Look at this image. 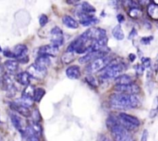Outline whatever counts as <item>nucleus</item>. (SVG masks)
I'll use <instances>...</instances> for the list:
<instances>
[{
	"label": "nucleus",
	"mask_w": 158,
	"mask_h": 141,
	"mask_svg": "<svg viewBox=\"0 0 158 141\" xmlns=\"http://www.w3.org/2000/svg\"><path fill=\"white\" fill-rule=\"evenodd\" d=\"M110 104L116 109H131L140 106V102L136 95L114 93L110 96Z\"/></svg>",
	"instance_id": "1"
},
{
	"label": "nucleus",
	"mask_w": 158,
	"mask_h": 141,
	"mask_svg": "<svg viewBox=\"0 0 158 141\" xmlns=\"http://www.w3.org/2000/svg\"><path fill=\"white\" fill-rule=\"evenodd\" d=\"M124 65L120 62H117L116 60H113L110 62L109 65L106 67L105 69H103L100 77L103 79H111V78H117L120 74L124 70L123 68Z\"/></svg>",
	"instance_id": "2"
},
{
	"label": "nucleus",
	"mask_w": 158,
	"mask_h": 141,
	"mask_svg": "<svg viewBox=\"0 0 158 141\" xmlns=\"http://www.w3.org/2000/svg\"><path fill=\"white\" fill-rule=\"evenodd\" d=\"M111 58L108 56L106 57H100V58L97 59L95 60H93L92 62L89 64L85 68V71L86 72H87L88 74H94V73H97L98 71H102V70L105 69L108 65L110 64Z\"/></svg>",
	"instance_id": "3"
},
{
	"label": "nucleus",
	"mask_w": 158,
	"mask_h": 141,
	"mask_svg": "<svg viewBox=\"0 0 158 141\" xmlns=\"http://www.w3.org/2000/svg\"><path fill=\"white\" fill-rule=\"evenodd\" d=\"M118 119L120 124L127 131L134 130L137 126H139L140 124V120L137 117L125 112H120L118 116Z\"/></svg>",
	"instance_id": "4"
},
{
	"label": "nucleus",
	"mask_w": 158,
	"mask_h": 141,
	"mask_svg": "<svg viewBox=\"0 0 158 141\" xmlns=\"http://www.w3.org/2000/svg\"><path fill=\"white\" fill-rule=\"evenodd\" d=\"M110 50L109 48L105 47L104 49L101 50V51H90V52L87 53L86 54H85L84 56H83L82 57H80L79 59V62L82 64H86L89 63V62H92L93 60H95L97 59L100 58V57H106V54L109 53Z\"/></svg>",
	"instance_id": "5"
},
{
	"label": "nucleus",
	"mask_w": 158,
	"mask_h": 141,
	"mask_svg": "<svg viewBox=\"0 0 158 141\" xmlns=\"http://www.w3.org/2000/svg\"><path fill=\"white\" fill-rule=\"evenodd\" d=\"M114 89L117 93L128 95H137L140 92V88L134 83L129 85H115Z\"/></svg>",
	"instance_id": "6"
},
{
	"label": "nucleus",
	"mask_w": 158,
	"mask_h": 141,
	"mask_svg": "<svg viewBox=\"0 0 158 141\" xmlns=\"http://www.w3.org/2000/svg\"><path fill=\"white\" fill-rule=\"evenodd\" d=\"M26 71L30 75L31 77H32L34 79H37V80L43 79L46 77V74H47V69L41 68V67L38 66L35 64H31L27 68V71Z\"/></svg>",
	"instance_id": "7"
},
{
	"label": "nucleus",
	"mask_w": 158,
	"mask_h": 141,
	"mask_svg": "<svg viewBox=\"0 0 158 141\" xmlns=\"http://www.w3.org/2000/svg\"><path fill=\"white\" fill-rule=\"evenodd\" d=\"M51 34V43L52 45L60 47L64 43V37H63V30L58 26L52 28L50 32Z\"/></svg>",
	"instance_id": "8"
},
{
	"label": "nucleus",
	"mask_w": 158,
	"mask_h": 141,
	"mask_svg": "<svg viewBox=\"0 0 158 141\" xmlns=\"http://www.w3.org/2000/svg\"><path fill=\"white\" fill-rule=\"evenodd\" d=\"M0 86L2 90L8 91V92H12L14 89H15V85H14V80L12 77L11 74L8 73H5L0 80ZM15 92V91H14Z\"/></svg>",
	"instance_id": "9"
},
{
	"label": "nucleus",
	"mask_w": 158,
	"mask_h": 141,
	"mask_svg": "<svg viewBox=\"0 0 158 141\" xmlns=\"http://www.w3.org/2000/svg\"><path fill=\"white\" fill-rule=\"evenodd\" d=\"M77 16L80 19V23L83 26H93V25H95L97 23H99L98 19L96 18L94 15H90V14L85 13V12H82L81 10L77 13Z\"/></svg>",
	"instance_id": "10"
},
{
	"label": "nucleus",
	"mask_w": 158,
	"mask_h": 141,
	"mask_svg": "<svg viewBox=\"0 0 158 141\" xmlns=\"http://www.w3.org/2000/svg\"><path fill=\"white\" fill-rule=\"evenodd\" d=\"M10 119L13 126L15 127L17 130H19L20 133L24 134L25 132H26V127H25L23 119H22L19 116H17V115L15 114H11Z\"/></svg>",
	"instance_id": "11"
},
{
	"label": "nucleus",
	"mask_w": 158,
	"mask_h": 141,
	"mask_svg": "<svg viewBox=\"0 0 158 141\" xmlns=\"http://www.w3.org/2000/svg\"><path fill=\"white\" fill-rule=\"evenodd\" d=\"M59 52V47L54 45H45L41 46L39 49V55H46V56H56Z\"/></svg>",
	"instance_id": "12"
},
{
	"label": "nucleus",
	"mask_w": 158,
	"mask_h": 141,
	"mask_svg": "<svg viewBox=\"0 0 158 141\" xmlns=\"http://www.w3.org/2000/svg\"><path fill=\"white\" fill-rule=\"evenodd\" d=\"M10 107L12 109L15 110V112L19 113V114L22 115L24 117H29V116L32 115L31 113L30 109L28 107L24 106L23 105H20V104L16 103V102H13L10 104Z\"/></svg>",
	"instance_id": "13"
},
{
	"label": "nucleus",
	"mask_w": 158,
	"mask_h": 141,
	"mask_svg": "<svg viewBox=\"0 0 158 141\" xmlns=\"http://www.w3.org/2000/svg\"><path fill=\"white\" fill-rule=\"evenodd\" d=\"M12 52L13 54L14 58H16L19 60V59L22 58V57H24L26 56H27L26 54L28 52V48L24 44H18L14 46Z\"/></svg>",
	"instance_id": "14"
},
{
	"label": "nucleus",
	"mask_w": 158,
	"mask_h": 141,
	"mask_svg": "<svg viewBox=\"0 0 158 141\" xmlns=\"http://www.w3.org/2000/svg\"><path fill=\"white\" fill-rule=\"evenodd\" d=\"M66 74L69 79H78L81 75V72H80V68L78 65H72L67 68L66 70Z\"/></svg>",
	"instance_id": "15"
},
{
	"label": "nucleus",
	"mask_w": 158,
	"mask_h": 141,
	"mask_svg": "<svg viewBox=\"0 0 158 141\" xmlns=\"http://www.w3.org/2000/svg\"><path fill=\"white\" fill-rule=\"evenodd\" d=\"M5 69L6 70L8 74H12L17 71L19 68V63L15 60H7L4 62L3 64Z\"/></svg>",
	"instance_id": "16"
},
{
	"label": "nucleus",
	"mask_w": 158,
	"mask_h": 141,
	"mask_svg": "<svg viewBox=\"0 0 158 141\" xmlns=\"http://www.w3.org/2000/svg\"><path fill=\"white\" fill-rule=\"evenodd\" d=\"M30 75L28 74L27 71H23V72L18 73V74L15 75V81H16L18 83H19L20 85H25V86H28L29 85L30 83Z\"/></svg>",
	"instance_id": "17"
},
{
	"label": "nucleus",
	"mask_w": 158,
	"mask_h": 141,
	"mask_svg": "<svg viewBox=\"0 0 158 141\" xmlns=\"http://www.w3.org/2000/svg\"><path fill=\"white\" fill-rule=\"evenodd\" d=\"M35 64L41 68L47 69L48 67L51 64V60L49 58V56L39 55V57L35 59Z\"/></svg>",
	"instance_id": "18"
},
{
	"label": "nucleus",
	"mask_w": 158,
	"mask_h": 141,
	"mask_svg": "<svg viewBox=\"0 0 158 141\" xmlns=\"http://www.w3.org/2000/svg\"><path fill=\"white\" fill-rule=\"evenodd\" d=\"M63 23L69 29H77L79 27V23L69 15H65L63 17Z\"/></svg>",
	"instance_id": "19"
},
{
	"label": "nucleus",
	"mask_w": 158,
	"mask_h": 141,
	"mask_svg": "<svg viewBox=\"0 0 158 141\" xmlns=\"http://www.w3.org/2000/svg\"><path fill=\"white\" fill-rule=\"evenodd\" d=\"M148 15L154 20H158V5L150 3L148 7Z\"/></svg>",
	"instance_id": "20"
},
{
	"label": "nucleus",
	"mask_w": 158,
	"mask_h": 141,
	"mask_svg": "<svg viewBox=\"0 0 158 141\" xmlns=\"http://www.w3.org/2000/svg\"><path fill=\"white\" fill-rule=\"evenodd\" d=\"M115 83L116 85H129L134 83V82L131 76L127 74H122L115 78Z\"/></svg>",
	"instance_id": "21"
},
{
	"label": "nucleus",
	"mask_w": 158,
	"mask_h": 141,
	"mask_svg": "<svg viewBox=\"0 0 158 141\" xmlns=\"http://www.w3.org/2000/svg\"><path fill=\"white\" fill-rule=\"evenodd\" d=\"M112 33L114 38L117 39V40H123V39H124V33H123L120 25H117V26L113 29Z\"/></svg>",
	"instance_id": "22"
},
{
	"label": "nucleus",
	"mask_w": 158,
	"mask_h": 141,
	"mask_svg": "<svg viewBox=\"0 0 158 141\" xmlns=\"http://www.w3.org/2000/svg\"><path fill=\"white\" fill-rule=\"evenodd\" d=\"M24 135L26 136V141H40V137L37 136L36 135L34 134L33 131H32V129H31V127L29 126L26 127V130Z\"/></svg>",
	"instance_id": "23"
},
{
	"label": "nucleus",
	"mask_w": 158,
	"mask_h": 141,
	"mask_svg": "<svg viewBox=\"0 0 158 141\" xmlns=\"http://www.w3.org/2000/svg\"><path fill=\"white\" fill-rule=\"evenodd\" d=\"M46 94V91H45L44 88H35V91H34V95H33V99L34 102H40L42 100V99L43 98V96Z\"/></svg>",
	"instance_id": "24"
},
{
	"label": "nucleus",
	"mask_w": 158,
	"mask_h": 141,
	"mask_svg": "<svg viewBox=\"0 0 158 141\" xmlns=\"http://www.w3.org/2000/svg\"><path fill=\"white\" fill-rule=\"evenodd\" d=\"M81 11L82 12H85V13L90 14L95 12L96 9L94 6H93L91 4H89L88 2H83L81 4Z\"/></svg>",
	"instance_id": "25"
},
{
	"label": "nucleus",
	"mask_w": 158,
	"mask_h": 141,
	"mask_svg": "<svg viewBox=\"0 0 158 141\" xmlns=\"http://www.w3.org/2000/svg\"><path fill=\"white\" fill-rule=\"evenodd\" d=\"M29 126L31 127V129H32V130L33 131L34 134L36 135L37 136H39L40 137V136H41L42 134V126L41 125H40L39 122H32V123L30 124V126Z\"/></svg>",
	"instance_id": "26"
},
{
	"label": "nucleus",
	"mask_w": 158,
	"mask_h": 141,
	"mask_svg": "<svg viewBox=\"0 0 158 141\" xmlns=\"http://www.w3.org/2000/svg\"><path fill=\"white\" fill-rule=\"evenodd\" d=\"M128 14L133 19H137L142 15V11L139 8H133L130 9L128 11Z\"/></svg>",
	"instance_id": "27"
},
{
	"label": "nucleus",
	"mask_w": 158,
	"mask_h": 141,
	"mask_svg": "<svg viewBox=\"0 0 158 141\" xmlns=\"http://www.w3.org/2000/svg\"><path fill=\"white\" fill-rule=\"evenodd\" d=\"M73 60H74L73 53H69L66 51V53L62 56V60L63 61V63L66 64H70Z\"/></svg>",
	"instance_id": "28"
},
{
	"label": "nucleus",
	"mask_w": 158,
	"mask_h": 141,
	"mask_svg": "<svg viewBox=\"0 0 158 141\" xmlns=\"http://www.w3.org/2000/svg\"><path fill=\"white\" fill-rule=\"evenodd\" d=\"M85 81H86L90 86H92L93 88H96V87H97V85H98L97 80H96V78L94 76H92V74H89V75H87L86 77H85Z\"/></svg>",
	"instance_id": "29"
},
{
	"label": "nucleus",
	"mask_w": 158,
	"mask_h": 141,
	"mask_svg": "<svg viewBox=\"0 0 158 141\" xmlns=\"http://www.w3.org/2000/svg\"><path fill=\"white\" fill-rule=\"evenodd\" d=\"M39 22H40V24L41 26H44L47 24L48 23V17L47 15H45V14H43V15H40V20H39Z\"/></svg>",
	"instance_id": "30"
},
{
	"label": "nucleus",
	"mask_w": 158,
	"mask_h": 141,
	"mask_svg": "<svg viewBox=\"0 0 158 141\" xmlns=\"http://www.w3.org/2000/svg\"><path fill=\"white\" fill-rule=\"evenodd\" d=\"M32 117H33L34 122H39L40 120H41V116H40V113L38 109L34 110L33 112H32Z\"/></svg>",
	"instance_id": "31"
},
{
	"label": "nucleus",
	"mask_w": 158,
	"mask_h": 141,
	"mask_svg": "<svg viewBox=\"0 0 158 141\" xmlns=\"http://www.w3.org/2000/svg\"><path fill=\"white\" fill-rule=\"evenodd\" d=\"M153 39H154V37L151 36V37H145L141 38V40H140V43H143V44L148 45L151 43V42L152 41Z\"/></svg>",
	"instance_id": "32"
},
{
	"label": "nucleus",
	"mask_w": 158,
	"mask_h": 141,
	"mask_svg": "<svg viewBox=\"0 0 158 141\" xmlns=\"http://www.w3.org/2000/svg\"><path fill=\"white\" fill-rule=\"evenodd\" d=\"M141 61H142V65L145 68H149L151 66V59L148 58V57H143L141 59Z\"/></svg>",
	"instance_id": "33"
},
{
	"label": "nucleus",
	"mask_w": 158,
	"mask_h": 141,
	"mask_svg": "<svg viewBox=\"0 0 158 141\" xmlns=\"http://www.w3.org/2000/svg\"><path fill=\"white\" fill-rule=\"evenodd\" d=\"M143 71H144V67L142 64H138L136 66V72L137 75H142L143 74Z\"/></svg>",
	"instance_id": "34"
},
{
	"label": "nucleus",
	"mask_w": 158,
	"mask_h": 141,
	"mask_svg": "<svg viewBox=\"0 0 158 141\" xmlns=\"http://www.w3.org/2000/svg\"><path fill=\"white\" fill-rule=\"evenodd\" d=\"M128 6H129L130 9H133V8H139V4L137 3V2H134V1H129L128 2Z\"/></svg>",
	"instance_id": "35"
},
{
	"label": "nucleus",
	"mask_w": 158,
	"mask_h": 141,
	"mask_svg": "<svg viewBox=\"0 0 158 141\" xmlns=\"http://www.w3.org/2000/svg\"><path fill=\"white\" fill-rule=\"evenodd\" d=\"M3 54H4V55L6 56V57H9V58H14V56H13V54H12V51H9V50H5V51H3Z\"/></svg>",
	"instance_id": "36"
},
{
	"label": "nucleus",
	"mask_w": 158,
	"mask_h": 141,
	"mask_svg": "<svg viewBox=\"0 0 158 141\" xmlns=\"http://www.w3.org/2000/svg\"><path fill=\"white\" fill-rule=\"evenodd\" d=\"M148 131L147 130H144L143 132V134H142L140 141H148Z\"/></svg>",
	"instance_id": "37"
},
{
	"label": "nucleus",
	"mask_w": 158,
	"mask_h": 141,
	"mask_svg": "<svg viewBox=\"0 0 158 141\" xmlns=\"http://www.w3.org/2000/svg\"><path fill=\"white\" fill-rule=\"evenodd\" d=\"M137 35V29H134H134H133L132 30H131V33L129 34V36H128V39H130V40H131V39H133V38H134V37H135Z\"/></svg>",
	"instance_id": "38"
},
{
	"label": "nucleus",
	"mask_w": 158,
	"mask_h": 141,
	"mask_svg": "<svg viewBox=\"0 0 158 141\" xmlns=\"http://www.w3.org/2000/svg\"><path fill=\"white\" fill-rule=\"evenodd\" d=\"M117 19L120 23H123V21L125 20L124 16H123V15H122V14H118V15H117Z\"/></svg>",
	"instance_id": "39"
},
{
	"label": "nucleus",
	"mask_w": 158,
	"mask_h": 141,
	"mask_svg": "<svg viewBox=\"0 0 158 141\" xmlns=\"http://www.w3.org/2000/svg\"><path fill=\"white\" fill-rule=\"evenodd\" d=\"M157 108H153V109L151 111V112H150V117L151 118L155 117L156 115H157Z\"/></svg>",
	"instance_id": "40"
},
{
	"label": "nucleus",
	"mask_w": 158,
	"mask_h": 141,
	"mask_svg": "<svg viewBox=\"0 0 158 141\" xmlns=\"http://www.w3.org/2000/svg\"><path fill=\"white\" fill-rule=\"evenodd\" d=\"M18 60H19V62H21V63L26 64V63H27L28 61H29V57H28V56H26V57H22V58L19 59Z\"/></svg>",
	"instance_id": "41"
},
{
	"label": "nucleus",
	"mask_w": 158,
	"mask_h": 141,
	"mask_svg": "<svg viewBox=\"0 0 158 141\" xmlns=\"http://www.w3.org/2000/svg\"><path fill=\"white\" fill-rule=\"evenodd\" d=\"M66 2H67L68 4H76V3L80 2V1H79V0H73H73H67Z\"/></svg>",
	"instance_id": "42"
},
{
	"label": "nucleus",
	"mask_w": 158,
	"mask_h": 141,
	"mask_svg": "<svg viewBox=\"0 0 158 141\" xmlns=\"http://www.w3.org/2000/svg\"><path fill=\"white\" fill-rule=\"evenodd\" d=\"M3 71H4V67L0 65V80H1L2 77V75L4 74H3Z\"/></svg>",
	"instance_id": "43"
},
{
	"label": "nucleus",
	"mask_w": 158,
	"mask_h": 141,
	"mask_svg": "<svg viewBox=\"0 0 158 141\" xmlns=\"http://www.w3.org/2000/svg\"><path fill=\"white\" fill-rule=\"evenodd\" d=\"M129 57H130V59H131V61L133 62L136 59V55L134 54H131L129 55Z\"/></svg>",
	"instance_id": "44"
},
{
	"label": "nucleus",
	"mask_w": 158,
	"mask_h": 141,
	"mask_svg": "<svg viewBox=\"0 0 158 141\" xmlns=\"http://www.w3.org/2000/svg\"><path fill=\"white\" fill-rule=\"evenodd\" d=\"M0 141H3V138H2V136L1 134H0Z\"/></svg>",
	"instance_id": "45"
},
{
	"label": "nucleus",
	"mask_w": 158,
	"mask_h": 141,
	"mask_svg": "<svg viewBox=\"0 0 158 141\" xmlns=\"http://www.w3.org/2000/svg\"><path fill=\"white\" fill-rule=\"evenodd\" d=\"M131 141H134V139H131Z\"/></svg>",
	"instance_id": "46"
}]
</instances>
